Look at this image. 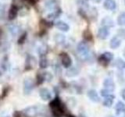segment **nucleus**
<instances>
[{"label":"nucleus","instance_id":"f257e3e1","mask_svg":"<svg viewBox=\"0 0 125 117\" xmlns=\"http://www.w3.org/2000/svg\"><path fill=\"white\" fill-rule=\"evenodd\" d=\"M77 50L78 54L80 55V56L84 60H87L91 57V53H90L89 47L86 42L81 41L77 45Z\"/></svg>","mask_w":125,"mask_h":117},{"label":"nucleus","instance_id":"f03ea898","mask_svg":"<svg viewBox=\"0 0 125 117\" xmlns=\"http://www.w3.org/2000/svg\"><path fill=\"white\" fill-rule=\"evenodd\" d=\"M50 107L52 109L53 115L56 117H62L63 115V109L62 108L61 102L59 99H55L50 103Z\"/></svg>","mask_w":125,"mask_h":117},{"label":"nucleus","instance_id":"7ed1b4c3","mask_svg":"<svg viewBox=\"0 0 125 117\" xmlns=\"http://www.w3.org/2000/svg\"><path fill=\"white\" fill-rule=\"evenodd\" d=\"M113 58V54L109 52H105L103 53L99 58V62L104 66H106Z\"/></svg>","mask_w":125,"mask_h":117},{"label":"nucleus","instance_id":"20e7f679","mask_svg":"<svg viewBox=\"0 0 125 117\" xmlns=\"http://www.w3.org/2000/svg\"><path fill=\"white\" fill-rule=\"evenodd\" d=\"M34 88V81L31 78H26L23 81V91L25 95H29Z\"/></svg>","mask_w":125,"mask_h":117},{"label":"nucleus","instance_id":"39448f33","mask_svg":"<svg viewBox=\"0 0 125 117\" xmlns=\"http://www.w3.org/2000/svg\"><path fill=\"white\" fill-rule=\"evenodd\" d=\"M60 58H61V62L62 66L66 68H69L72 64V59L70 56L67 53H62L60 54Z\"/></svg>","mask_w":125,"mask_h":117},{"label":"nucleus","instance_id":"423d86ee","mask_svg":"<svg viewBox=\"0 0 125 117\" xmlns=\"http://www.w3.org/2000/svg\"><path fill=\"white\" fill-rule=\"evenodd\" d=\"M23 112L27 117H35L38 113V108L37 106H29L24 109Z\"/></svg>","mask_w":125,"mask_h":117},{"label":"nucleus","instance_id":"0eeeda50","mask_svg":"<svg viewBox=\"0 0 125 117\" xmlns=\"http://www.w3.org/2000/svg\"><path fill=\"white\" fill-rule=\"evenodd\" d=\"M37 62H36V58L32 56H29L27 57L26 59V65L25 67L26 69H34L35 66H36Z\"/></svg>","mask_w":125,"mask_h":117},{"label":"nucleus","instance_id":"6e6552de","mask_svg":"<svg viewBox=\"0 0 125 117\" xmlns=\"http://www.w3.org/2000/svg\"><path fill=\"white\" fill-rule=\"evenodd\" d=\"M109 35V28L107 27H101V28L99 29L98 30V34H97V36L99 39L101 40H105V39H106Z\"/></svg>","mask_w":125,"mask_h":117},{"label":"nucleus","instance_id":"1a4fd4ad","mask_svg":"<svg viewBox=\"0 0 125 117\" xmlns=\"http://www.w3.org/2000/svg\"><path fill=\"white\" fill-rule=\"evenodd\" d=\"M116 114L117 116H122L123 117H125V105L122 101H118L116 103Z\"/></svg>","mask_w":125,"mask_h":117},{"label":"nucleus","instance_id":"9d476101","mask_svg":"<svg viewBox=\"0 0 125 117\" xmlns=\"http://www.w3.org/2000/svg\"><path fill=\"white\" fill-rule=\"evenodd\" d=\"M39 95H40V98L43 101H49L52 98L51 92L47 88H42L39 91Z\"/></svg>","mask_w":125,"mask_h":117},{"label":"nucleus","instance_id":"9b49d317","mask_svg":"<svg viewBox=\"0 0 125 117\" xmlns=\"http://www.w3.org/2000/svg\"><path fill=\"white\" fill-rule=\"evenodd\" d=\"M87 95H88V97L89 98V99L94 101V102H99L100 101V98L95 90H93V89L89 90Z\"/></svg>","mask_w":125,"mask_h":117},{"label":"nucleus","instance_id":"f8f14e48","mask_svg":"<svg viewBox=\"0 0 125 117\" xmlns=\"http://www.w3.org/2000/svg\"><path fill=\"white\" fill-rule=\"evenodd\" d=\"M103 86L105 89L108 90L109 91H114L115 88H116V86H115V83L113 82L111 79H105L104 81H103Z\"/></svg>","mask_w":125,"mask_h":117},{"label":"nucleus","instance_id":"ddd939ff","mask_svg":"<svg viewBox=\"0 0 125 117\" xmlns=\"http://www.w3.org/2000/svg\"><path fill=\"white\" fill-rule=\"evenodd\" d=\"M103 6L107 10H114L116 7V3L115 0H105L103 2Z\"/></svg>","mask_w":125,"mask_h":117},{"label":"nucleus","instance_id":"4468645a","mask_svg":"<svg viewBox=\"0 0 125 117\" xmlns=\"http://www.w3.org/2000/svg\"><path fill=\"white\" fill-rule=\"evenodd\" d=\"M121 45V40L120 38H119L118 37H113L111 38L110 42H109V46L112 49H116L118 47H120Z\"/></svg>","mask_w":125,"mask_h":117},{"label":"nucleus","instance_id":"2eb2a0df","mask_svg":"<svg viewBox=\"0 0 125 117\" xmlns=\"http://www.w3.org/2000/svg\"><path fill=\"white\" fill-rule=\"evenodd\" d=\"M55 26H56V28L59 30H60L62 31H68L70 29V27L66 23L62 20H59L55 23Z\"/></svg>","mask_w":125,"mask_h":117},{"label":"nucleus","instance_id":"dca6fc26","mask_svg":"<svg viewBox=\"0 0 125 117\" xmlns=\"http://www.w3.org/2000/svg\"><path fill=\"white\" fill-rule=\"evenodd\" d=\"M114 98H115V96L113 95H111V94H109V95L105 97L104 101H103V105L107 108L111 107L113 103V101H114Z\"/></svg>","mask_w":125,"mask_h":117},{"label":"nucleus","instance_id":"f3484780","mask_svg":"<svg viewBox=\"0 0 125 117\" xmlns=\"http://www.w3.org/2000/svg\"><path fill=\"white\" fill-rule=\"evenodd\" d=\"M101 23H102V25H103V27H107V28L114 27V22H113V20L109 17H104L103 20H102Z\"/></svg>","mask_w":125,"mask_h":117},{"label":"nucleus","instance_id":"a211bd4d","mask_svg":"<svg viewBox=\"0 0 125 117\" xmlns=\"http://www.w3.org/2000/svg\"><path fill=\"white\" fill-rule=\"evenodd\" d=\"M7 29L8 30L10 31V33L13 35H17L20 31H21V28H20V27L16 25V24H10L7 26Z\"/></svg>","mask_w":125,"mask_h":117},{"label":"nucleus","instance_id":"6ab92c4d","mask_svg":"<svg viewBox=\"0 0 125 117\" xmlns=\"http://www.w3.org/2000/svg\"><path fill=\"white\" fill-rule=\"evenodd\" d=\"M79 73V71L76 67H71L69 68L66 72V76L68 77H74L78 75Z\"/></svg>","mask_w":125,"mask_h":117},{"label":"nucleus","instance_id":"aec40b11","mask_svg":"<svg viewBox=\"0 0 125 117\" xmlns=\"http://www.w3.org/2000/svg\"><path fill=\"white\" fill-rule=\"evenodd\" d=\"M17 15V7L13 5L11 6L9 11V15H8V17L10 20H14Z\"/></svg>","mask_w":125,"mask_h":117},{"label":"nucleus","instance_id":"412c9836","mask_svg":"<svg viewBox=\"0 0 125 117\" xmlns=\"http://www.w3.org/2000/svg\"><path fill=\"white\" fill-rule=\"evenodd\" d=\"M61 13H62L61 9H60V8H56V9H55L52 12V13L48 15V18H49V19H56L61 14Z\"/></svg>","mask_w":125,"mask_h":117},{"label":"nucleus","instance_id":"4be33fe9","mask_svg":"<svg viewBox=\"0 0 125 117\" xmlns=\"http://www.w3.org/2000/svg\"><path fill=\"white\" fill-rule=\"evenodd\" d=\"M83 38H84V40L87 41H92L93 40V35H92V33L90 31V30L87 29L84 31Z\"/></svg>","mask_w":125,"mask_h":117},{"label":"nucleus","instance_id":"5701e85b","mask_svg":"<svg viewBox=\"0 0 125 117\" xmlns=\"http://www.w3.org/2000/svg\"><path fill=\"white\" fill-rule=\"evenodd\" d=\"M54 40L57 44H62L66 40V37L62 34H56L54 37Z\"/></svg>","mask_w":125,"mask_h":117},{"label":"nucleus","instance_id":"b1692460","mask_svg":"<svg viewBox=\"0 0 125 117\" xmlns=\"http://www.w3.org/2000/svg\"><path fill=\"white\" fill-rule=\"evenodd\" d=\"M114 65H115L116 67L118 68L119 69H125V62L123 59L120 58H116V60L115 61Z\"/></svg>","mask_w":125,"mask_h":117},{"label":"nucleus","instance_id":"393cba45","mask_svg":"<svg viewBox=\"0 0 125 117\" xmlns=\"http://www.w3.org/2000/svg\"><path fill=\"white\" fill-rule=\"evenodd\" d=\"M39 66L42 69H45L48 66V60L45 57V56H41L40 60H39Z\"/></svg>","mask_w":125,"mask_h":117},{"label":"nucleus","instance_id":"a878e982","mask_svg":"<svg viewBox=\"0 0 125 117\" xmlns=\"http://www.w3.org/2000/svg\"><path fill=\"white\" fill-rule=\"evenodd\" d=\"M117 23L120 26L125 25V12L120 13L117 17Z\"/></svg>","mask_w":125,"mask_h":117},{"label":"nucleus","instance_id":"bb28decb","mask_svg":"<svg viewBox=\"0 0 125 117\" xmlns=\"http://www.w3.org/2000/svg\"><path fill=\"white\" fill-rule=\"evenodd\" d=\"M38 52L40 56H45L47 52V46L45 45L40 46L38 49Z\"/></svg>","mask_w":125,"mask_h":117},{"label":"nucleus","instance_id":"cd10ccee","mask_svg":"<svg viewBox=\"0 0 125 117\" xmlns=\"http://www.w3.org/2000/svg\"><path fill=\"white\" fill-rule=\"evenodd\" d=\"M42 77L44 80H46L48 81H51V80L52 79V75L49 72H45L42 74Z\"/></svg>","mask_w":125,"mask_h":117},{"label":"nucleus","instance_id":"c85d7f7f","mask_svg":"<svg viewBox=\"0 0 125 117\" xmlns=\"http://www.w3.org/2000/svg\"><path fill=\"white\" fill-rule=\"evenodd\" d=\"M117 34H118V38H122L125 39V30L124 29H119L117 30Z\"/></svg>","mask_w":125,"mask_h":117},{"label":"nucleus","instance_id":"c756f323","mask_svg":"<svg viewBox=\"0 0 125 117\" xmlns=\"http://www.w3.org/2000/svg\"><path fill=\"white\" fill-rule=\"evenodd\" d=\"M100 94H101V95L103 96V97H106L107 95H109V94H110V91H109L108 90H106V89H103V90H101V92H100Z\"/></svg>","mask_w":125,"mask_h":117},{"label":"nucleus","instance_id":"7c9ffc66","mask_svg":"<svg viewBox=\"0 0 125 117\" xmlns=\"http://www.w3.org/2000/svg\"><path fill=\"white\" fill-rule=\"evenodd\" d=\"M26 35H27V34L25 33L24 34L22 35V36L19 38V40H18V43H19V44H22V43L24 42V41H25V38H26Z\"/></svg>","mask_w":125,"mask_h":117},{"label":"nucleus","instance_id":"2f4dec72","mask_svg":"<svg viewBox=\"0 0 125 117\" xmlns=\"http://www.w3.org/2000/svg\"><path fill=\"white\" fill-rule=\"evenodd\" d=\"M5 17V10L0 8V20H3Z\"/></svg>","mask_w":125,"mask_h":117},{"label":"nucleus","instance_id":"473e14b6","mask_svg":"<svg viewBox=\"0 0 125 117\" xmlns=\"http://www.w3.org/2000/svg\"><path fill=\"white\" fill-rule=\"evenodd\" d=\"M121 97H122V98L125 101V88H124L122 90V91H121Z\"/></svg>","mask_w":125,"mask_h":117},{"label":"nucleus","instance_id":"72a5a7b5","mask_svg":"<svg viewBox=\"0 0 125 117\" xmlns=\"http://www.w3.org/2000/svg\"><path fill=\"white\" fill-rule=\"evenodd\" d=\"M27 2H28V3H30L31 5H34V4L36 2L35 0H27Z\"/></svg>","mask_w":125,"mask_h":117},{"label":"nucleus","instance_id":"f704fd0d","mask_svg":"<svg viewBox=\"0 0 125 117\" xmlns=\"http://www.w3.org/2000/svg\"><path fill=\"white\" fill-rule=\"evenodd\" d=\"M14 116H15V117H21V113L18 112H15V113H14Z\"/></svg>","mask_w":125,"mask_h":117},{"label":"nucleus","instance_id":"c9c22d12","mask_svg":"<svg viewBox=\"0 0 125 117\" xmlns=\"http://www.w3.org/2000/svg\"><path fill=\"white\" fill-rule=\"evenodd\" d=\"M93 1L95 2H96V3H99V2H100L102 1V0H93Z\"/></svg>","mask_w":125,"mask_h":117},{"label":"nucleus","instance_id":"e433bc0d","mask_svg":"<svg viewBox=\"0 0 125 117\" xmlns=\"http://www.w3.org/2000/svg\"><path fill=\"white\" fill-rule=\"evenodd\" d=\"M123 55H124V56L125 57V48H124V51H123Z\"/></svg>","mask_w":125,"mask_h":117},{"label":"nucleus","instance_id":"4c0bfd02","mask_svg":"<svg viewBox=\"0 0 125 117\" xmlns=\"http://www.w3.org/2000/svg\"><path fill=\"white\" fill-rule=\"evenodd\" d=\"M79 117H86V116H83V115H81Z\"/></svg>","mask_w":125,"mask_h":117},{"label":"nucleus","instance_id":"58836bf2","mask_svg":"<svg viewBox=\"0 0 125 117\" xmlns=\"http://www.w3.org/2000/svg\"><path fill=\"white\" fill-rule=\"evenodd\" d=\"M68 117H75V116H69Z\"/></svg>","mask_w":125,"mask_h":117},{"label":"nucleus","instance_id":"ea45409f","mask_svg":"<svg viewBox=\"0 0 125 117\" xmlns=\"http://www.w3.org/2000/svg\"><path fill=\"white\" fill-rule=\"evenodd\" d=\"M124 4H125V0H124Z\"/></svg>","mask_w":125,"mask_h":117}]
</instances>
